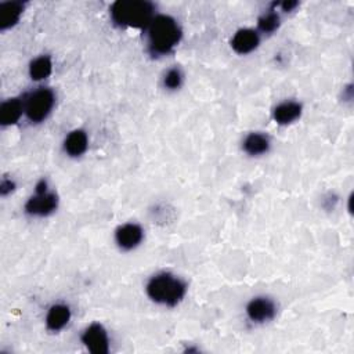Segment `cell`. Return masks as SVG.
Segmentation results:
<instances>
[{"mask_svg":"<svg viewBox=\"0 0 354 354\" xmlns=\"http://www.w3.org/2000/svg\"><path fill=\"white\" fill-rule=\"evenodd\" d=\"M144 32L147 33V48L152 57L170 54L183 37L180 24L167 14H156Z\"/></svg>","mask_w":354,"mask_h":354,"instance_id":"1","label":"cell"},{"mask_svg":"<svg viewBox=\"0 0 354 354\" xmlns=\"http://www.w3.org/2000/svg\"><path fill=\"white\" fill-rule=\"evenodd\" d=\"M188 290L187 282L170 271L153 274L147 285V296L156 304L165 307H176L183 301Z\"/></svg>","mask_w":354,"mask_h":354,"instance_id":"2","label":"cell"},{"mask_svg":"<svg viewBox=\"0 0 354 354\" xmlns=\"http://www.w3.org/2000/svg\"><path fill=\"white\" fill-rule=\"evenodd\" d=\"M109 15L119 28L145 30L156 12L155 4L147 0H118L109 7Z\"/></svg>","mask_w":354,"mask_h":354,"instance_id":"3","label":"cell"},{"mask_svg":"<svg viewBox=\"0 0 354 354\" xmlns=\"http://www.w3.org/2000/svg\"><path fill=\"white\" fill-rule=\"evenodd\" d=\"M55 105V93L50 87H37L24 95L25 118L33 123L44 122Z\"/></svg>","mask_w":354,"mask_h":354,"instance_id":"4","label":"cell"},{"mask_svg":"<svg viewBox=\"0 0 354 354\" xmlns=\"http://www.w3.org/2000/svg\"><path fill=\"white\" fill-rule=\"evenodd\" d=\"M58 207V195L54 191L35 192L24 205V210L30 217H47Z\"/></svg>","mask_w":354,"mask_h":354,"instance_id":"5","label":"cell"},{"mask_svg":"<svg viewBox=\"0 0 354 354\" xmlns=\"http://www.w3.org/2000/svg\"><path fill=\"white\" fill-rule=\"evenodd\" d=\"M277 304L268 296H256L250 299L245 307V313L249 321L253 324H266L275 318Z\"/></svg>","mask_w":354,"mask_h":354,"instance_id":"6","label":"cell"},{"mask_svg":"<svg viewBox=\"0 0 354 354\" xmlns=\"http://www.w3.org/2000/svg\"><path fill=\"white\" fill-rule=\"evenodd\" d=\"M80 340L84 347L93 354L109 353V335L105 326L100 322L90 324L80 335Z\"/></svg>","mask_w":354,"mask_h":354,"instance_id":"7","label":"cell"},{"mask_svg":"<svg viewBox=\"0 0 354 354\" xmlns=\"http://www.w3.org/2000/svg\"><path fill=\"white\" fill-rule=\"evenodd\" d=\"M144 230L137 223H124L115 230V242L119 249L129 252L141 245Z\"/></svg>","mask_w":354,"mask_h":354,"instance_id":"8","label":"cell"},{"mask_svg":"<svg viewBox=\"0 0 354 354\" xmlns=\"http://www.w3.org/2000/svg\"><path fill=\"white\" fill-rule=\"evenodd\" d=\"M230 44H231V48L239 55L250 54L260 44V33L252 28L238 29L231 37Z\"/></svg>","mask_w":354,"mask_h":354,"instance_id":"9","label":"cell"},{"mask_svg":"<svg viewBox=\"0 0 354 354\" xmlns=\"http://www.w3.org/2000/svg\"><path fill=\"white\" fill-rule=\"evenodd\" d=\"M72 311L71 307L65 303H55L48 307L44 322L46 328L50 332H59L62 330L71 321Z\"/></svg>","mask_w":354,"mask_h":354,"instance_id":"10","label":"cell"},{"mask_svg":"<svg viewBox=\"0 0 354 354\" xmlns=\"http://www.w3.org/2000/svg\"><path fill=\"white\" fill-rule=\"evenodd\" d=\"M25 116L24 97H11L1 102L0 105V124L1 127H8L19 122Z\"/></svg>","mask_w":354,"mask_h":354,"instance_id":"11","label":"cell"},{"mask_svg":"<svg viewBox=\"0 0 354 354\" xmlns=\"http://www.w3.org/2000/svg\"><path fill=\"white\" fill-rule=\"evenodd\" d=\"M301 112H303V105L299 101L286 100L279 102L272 109V119L277 124L288 126L296 122L301 116Z\"/></svg>","mask_w":354,"mask_h":354,"instance_id":"12","label":"cell"},{"mask_svg":"<svg viewBox=\"0 0 354 354\" xmlns=\"http://www.w3.org/2000/svg\"><path fill=\"white\" fill-rule=\"evenodd\" d=\"M62 147L68 156L79 158L88 148V136L83 129H73L66 134Z\"/></svg>","mask_w":354,"mask_h":354,"instance_id":"13","label":"cell"},{"mask_svg":"<svg viewBox=\"0 0 354 354\" xmlns=\"http://www.w3.org/2000/svg\"><path fill=\"white\" fill-rule=\"evenodd\" d=\"M271 148V140L266 133L252 131L242 141V149L249 156L266 155Z\"/></svg>","mask_w":354,"mask_h":354,"instance_id":"14","label":"cell"},{"mask_svg":"<svg viewBox=\"0 0 354 354\" xmlns=\"http://www.w3.org/2000/svg\"><path fill=\"white\" fill-rule=\"evenodd\" d=\"M24 10H25V3L18 0L0 3V30L4 32L15 26L19 22Z\"/></svg>","mask_w":354,"mask_h":354,"instance_id":"15","label":"cell"},{"mask_svg":"<svg viewBox=\"0 0 354 354\" xmlns=\"http://www.w3.org/2000/svg\"><path fill=\"white\" fill-rule=\"evenodd\" d=\"M28 73H29V77L33 82L46 80L53 73V59H51V57L47 55V54H43V55H39V57L33 58L29 62Z\"/></svg>","mask_w":354,"mask_h":354,"instance_id":"16","label":"cell"},{"mask_svg":"<svg viewBox=\"0 0 354 354\" xmlns=\"http://www.w3.org/2000/svg\"><path fill=\"white\" fill-rule=\"evenodd\" d=\"M279 25H281V17L272 4L268 11H264L257 18V29L256 30L263 35H271L275 30H278Z\"/></svg>","mask_w":354,"mask_h":354,"instance_id":"17","label":"cell"},{"mask_svg":"<svg viewBox=\"0 0 354 354\" xmlns=\"http://www.w3.org/2000/svg\"><path fill=\"white\" fill-rule=\"evenodd\" d=\"M183 83H184V73L178 66L169 68L162 77V84L169 91L178 90L183 86Z\"/></svg>","mask_w":354,"mask_h":354,"instance_id":"18","label":"cell"},{"mask_svg":"<svg viewBox=\"0 0 354 354\" xmlns=\"http://www.w3.org/2000/svg\"><path fill=\"white\" fill-rule=\"evenodd\" d=\"M15 188H17V184H15V181L11 180V178H3V180L0 181V195H1L3 198L7 196V195H10V194H12V192L15 191Z\"/></svg>","mask_w":354,"mask_h":354,"instance_id":"19","label":"cell"},{"mask_svg":"<svg viewBox=\"0 0 354 354\" xmlns=\"http://www.w3.org/2000/svg\"><path fill=\"white\" fill-rule=\"evenodd\" d=\"M277 7L281 8V11H285V12H289V11H293L297 6H299V1H293V0H289V1H282V3H275Z\"/></svg>","mask_w":354,"mask_h":354,"instance_id":"20","label":"cell"}]
</instances>
